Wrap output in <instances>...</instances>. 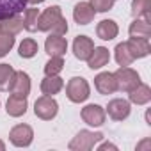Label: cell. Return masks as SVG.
Returning <instances> with one entry per match:
<instances>
[{"label":"cell","instance_id":"16","mask_svg":"<svg viewBox=\"0 0 151 151\" xmlns=\"http://www.w3.org/2000/svg\"><path fill=\"white\" fill-rule=\"evenodd\" d=\"M110 60V53L105 46H94V50L91 52L89 59H87V64L91 69H100L103 66H107Z\"/></svg>","mask_w":151,"mask_h":151},{"label":"cell","instance_id":"14","mask_svg":"<svg viewBox=\"0 0 151 151\" xmlns=\"http://www.w3.org/2000/svg\"><path fill=\"white\" fill-rule=\"evenodd\" d=\"M94 86L98 89L100 94H112L117 91V86H116V78H114V73H100L98 77L94 78Z\"/></svg>","mask_w":151,"mask_h":151},{"label":"cell","instance_id":"26","mask_svg":"<svg viewBox=\"0 0 151 151\" xmlns=\"http://www.w3.org/2000/svg\"><path fill=\"white\" fill-rule=\"evenodd\" d=\"M116 60H117L119 66H130V64L135 60V59L132 57V53H130L126 43H119V45L116 46Z\"/></svg>","mask_w":151,"mask_h":151},{"label":"cell","instance_id":"32","mask_svg":"<svg viewBox=\"0 0 151 151\" xmlns=\"http://www.w3.org/2000/svg\"><path fill=\"white\" fill-rule=\"evenodd\" d=\"M27 2H30V4H34V6H36V4H41V2H45V0H27Z\"/></svg>","mask_w":151,"mask_h":151},{"label":"cell","instance_id":"30","mask_svg":"<svg viewBox=\"0 0 151 151\" xmlns=\"http://www.w3.org/2000/svg\"><path fill=\"white\" fill-rule=\"evenodd\" d=\"M91 7L96 11V13H107L112 9L114 6V0H91Z\"/></svg>","mask_w":151,"mask_h":151},{"label":"cell","instance_id":"15","mask_svg":"<svg viewBox=\"0 0 151 151\" xmlns=\"http://www.w3.org/2000/svg\"><path fill=\"white\" fill-rule=\"evenodd\" d=\"M126 46L132 53L133 59H142L146 55H149V39H142V37H130L126 41Z\"/></svg>","mask_w":151,"mask_h":151},{"label":"cell","instance_id":"6","mask_svg":"<svg viewBox=\"0 0 151 151\" xmlns=\"http://www.w3.org/2000/svg\"><path fill=\"white\" fill-rule=\"evenodd\" d=\"M32 139H34V132H32V128H30L29 124H16V126L9 132V140H11L14 146H18V147H27V146H30Z\"/></svg>","mask_w":151,"mask_h":151},{"label":"cell","instance_id":"1","mask_svg":"<svg viewBox=\"0 0 151 151\" xmlns=\"http://www.w3.org/2000/svg\"><path fill=\"white\" fill-rule=\"evenodd\" d=\"M37 30L41 32H52L55 36H64L68 32V22L60 13L59 6H52L39 13L37 18Z\"/></svg>","mask_w":151,"mask_h":151},{"label":"cell","instance_id":"13","mask_svg":"<svg viewBox=\"0 0 151 151\" xmlns=\"http://www.w3.org/2000/svg\"><path fill=\"white\" fill-rule=\"evenodd\" d=\"M94 14H96V11L91 7L89 2H78L73 9V18L78 25H89L94 20Z\"/></svg>","mask_w":151,"mask_h":151},{"label":"cell","instance_id":"8","mask_svg":"<svg viewBox=\"0 0 151 151\" xmlns=\"http://www.w3.org/2000/svg\"><path fill=\"white\" fill-rule=\"evenodd\" d=\"M82 119L89 126H101L105 123V110L100 105H87L82 109Z\"/></svg>","mask_w":151,"mask_h":151},{"label":"cell","instance_id":"19","mask_svg":"<svg viewBox=\"0 0 151 151\" xmlns=\"http://www.w3.org/2000/svg\"><path fill=\"white\" fill-rule=\"evenodd\" d=\"M22 30H23V18H20V14L6 18V20H0V34L16 36Z\"/></svg>","mask_w":151,"mask_h":151},{"label":"cell","instance_id":"4","mask_svg":"<svg viewBox=\"0 0 151 151\" xmlns=\"http://www.w3.org/2000/svg\"><path fill=\"white\" fill-rule=\"evenodd\" d=\"M114 78H116V86L119 91H124V93H130L133 87H137L140 84V78H139V73L133 71L132 68L128 66H121L116 73H114Z\"/></svg>","mask_w":151,"mask_h":151},{"label":"cell","instance_id":"27","mask_svg":"<svg viewBox=\"0 0 151 151\" xmlns=\"http://www.w3.org/2000/svg\"><path fill=\"white\" fill-rule=\"evenodd\" d=\"M64 68V60L62 57H52L46 64H45V73L46 77H53V75H59Z\"/></svg>","mask_w":151,"mask_h":151},{"label":"cell","instance_id":"3","mask_svg":"<svg viewBox=\"0 0 151 151\" xmlns=\"http://www.w3.org/2000/svg\"><path fill=\"white\" fill-rule=\"evenodd\" d=\"M103 139V133L100 132H89V130H80L71 142H69V149L71 151H89L96 146V142H100Z\"/></svg>","mask_w":151,"mask_h":151},{"label":"cell","instance_id":"25","mask_svg":"<svg viewBox=\"0 0 151 151\" xmlns=\"http://www.w3.org/2000/svg\"><path fill=\"white\" fill-rule=\"evenodd\" d=\"M14 77V69L9 64H0V91H7Z\"/></svg>","mask_w":151,"mask_h":151},{"label":"cell","instance_id":"9","mask_svg":"<svg viewBox=\"0 0 151 151\" xmlns=\"http://www.w3.org/2000/svg\"><path fill=\"white\" fill-rule=\"evenodd\" d=\"M27 7V0H0V20H6L23 13Z\"/></svg>","mask_w":151,"mask_h":151},{"label":"cell","instance_id":"10","mask_svg":"<svg viewBox=\"0 0 151 151\" xmlns=\"http://www.w3.org/2000/svg\"><path fill=\"white\" fill-rule=\"evenodd\" d=\"M94 50V43L91 37L87 36H77L73 41V52H75V57L80 59V60H87L91 52Z\"/></svg>","mask_w":151,"mask_h":151},{"label":"cell","instance_id":"22","mask_svg":"<svg viewBox=\"0 0 151 151\" xmlns=\"http://www.w3.org/2000/svg\"><path fill=\"white\" fill-rule=\"evenodd\" d=\"M130 36L132 37L149 39V36H151L149 22H146V20H135V22H132V25H130Z\"/></svg>","mask_w":151,"mask_h":151},{"label":"cell","instance_id":"24","mask_svg":"<svg viewBox=\"0 0 151 151\" xmlns=\"http://www.w3.org/2000/svg\"><path fill=\"white\" fill-rule=\"evenodd\" d=\"M149 9H151V0H133L132 2V14L144 16L146 22H149Z\"/></svg>","mask_w":151,"mask_h":151},{"label":"cell","instance_id":"28","mask_svg":"<svg viewBox=\"0 0 151 151\" xmlns=\"http://www.w3.org/2000/svg\"><path fill=\"white\" fill-rule=\"evenodd\" d=\"M37 53V43L34 39H23L20 45V55L23 59H30Z\"/></svg>","mask_w":151,"mask_h":151},{"label":"cell","instance_id":"2","mask_svg":"<svg viewBox=\"0 0 151 151\" xmlns=\"http://www.w3.org/2000/svg\"><path fill=\"white\" fill-rule=\"evenodd\" d=\"M89 93H91L89 84L82 77H73L68 82V86H66V96L73 103H82V101H86L89 98Z\"/></svg>","mask_w":151,"mask_h":151},{"label":"cell","instance_id":"31","mask_svg":"<svg viewBox=\"0 0 151 151\" xmlns=\"http://www.w3.org/2000/svg\"><path fill=\"white\" fill-rule=\"evenodd\" d=\"M98 149H100V151H103V149H117V147H116L114 144H110V142H105V144H101Z\"/></svg>","mask_w":151,"mask_h":151},{"label":"cell","instance_id":"21","mask_svg":"<svg viewBox=\"0 0 151 151\" xmlns=\"http://www.w3.org/2000/svg\"><path fill=\"white\" fill-rule=\"evenodd\" d=\"M149 100H151V89L144 84H139L130 91V101L135 105H146L149 103Z\"/></svg>","mask_w":151,"mask_h":151},{"label":"cell","instance_id":"11","mask_svg":"<svg viewBox=\"0 0 151 151\" xmlns=\"http://www.w3.org/2000/svg\"><path fill=\"white\" fill-rule=\"evenodd\" d=\"M45 50L50 57H62L68 50V41L62 37V36H55L52 34L50 37H46V43H45Z\"/></svg>","mask_w":151,"mask_h":151},{"label":"cell","instance_id":"29","mask_svg":"<svg viewBox=\"0 0 151 151\" xmlns=\"http://www.w3.org/2000/svg\"><path fill=\"white\" fill-rule=\"evenodd\" d=\"M13 46H14V36L0 34V57H6Z\"/></svg>","mask_w":151,"mask_h":151},{"label":"cell","instance_id":"20","mask_svg":"<svg viewBox=\"0 0 151 151\" xmlns=\"http://www.w3.org/2000/svg\"><path fill=\"white\" fill-rule=\"evenodd\" d=\"M62 87H64V80H62L60 77H57V75H53V77H46V78L41 82V93L46 94V96L57 94Z\"/></svg>","mask_w":151,"mask_h":151},{"label":"cell","instance_id":"5","mask_svg":"<svg viewBox=\"0 0 151 151\" xmlns=\"http://www.w3.org/2000/svg\"><path fill=\"white\" fill-rule=\"evenodd\" d=\"M57 112H59V105H57V101L52 96H46L45 94V96L37 98L36 103H34V114L39 119L50 121V119H53L57 116Z\"/></svg>","mask_w":151,"mask_h":151},{"label":"cell","instance_id":"23","mask_svg":"<svg viewBox=\"0 0 151 151\" xmlns=\"http://www.w3.org/2000/svg\"><path fill=\"white\" fill-rule=\"evenodd\" d=\"M37 18H39V11L30 7L23 11V29L29 30V32H36L37 30Z\"/></svg>","mask_w":151,"mask_h":151},{"label":"cell","instance_id":"12","mask_svg":"<svg viewBox=\"0 0 151 151\" xmlns=\"http://www.w3.org/2000/svg\"><path fill=\"white\" fill-rule=\"evenodd\" d=\"M107 112L109 116L114 119V121H123L130 116V103L126 100H121V98H116L112 101H109V107H107Z\"/></svg>","mask_w":151,"mask_h":151},{"label":"cell","instance_id":"18","mask_svg":"<svg viewBox=\"0 0 151 151\" xmlns=\"http://www.w3.org/2000/svg\"><path fill=\"white\" fill-rule=\"evenodd\" d=\"M6 110L11 117H20L27 112V98H22V96H14L11 94L7 103H6Z\"/></svg>","mask_w":151,"mask_h":151},{"label":"cell","instance_id":"7","mask_svg":"<svg viewBox=\"0 0 151 151\" xmlns=\"http://www.w3.org/2000/svg\"><path fill=\"white\" fill-rule=\"evenodd\" d=\"M9 91L14 96H22V98L29 96V93H30V78H29V75L25 71H14V77H13Z\"/></svg>","mask_w":151,"mask_h":151},{"label":"cell","instance_id":"17","mask_svg":"<svg viewBox=\"0 0 151 151\" xmlns=\"http://www.w3.org/2000/svg\"><path fill=\"white\" fill-rule=\"evenodd\" d=\"M117 32H119V27L114 20H101L96 27V34L103 41H112L117 36Z\"/></svg>","mask_w":151,"mask_h":151},{"label":"cell","instance_id":"33","mask_svg":"<svg viewBox=\"0 0 151 151\" xmlns=\"http://www.w3.org/2000/svg\"><path fill=\"white\" fill-rule=\"evenodd\" d=\"M4 149H6V144H4L2 140H0V151H4Z\"/></svg>","mask_w":151,"mask_h":151}]
</instances>
